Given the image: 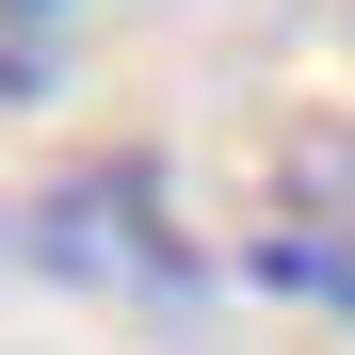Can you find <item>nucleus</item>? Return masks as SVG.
Instances as JSON below:
<instances>
[{
  "label": "nucleus",
  "mask_w": 355,
  "mask_h": 355,
  "mask_svg": "<svg viewBox=\"0 0 355 355\" xmlns=\"http://www.w3.org/2000/svg\"><path fill=\"white\" fill-rule=\"evenodd\" d=\"M17 17H49V0H0V33H17Z\"/></svg>",
  "instance_id": "20e7f679"
},
{
  "label": "nucleus",
  "mask_w": 355,
  "mask_h": 355,
  "mask_svg": "<svg viewBox=\"0 0 355 355\" xmlns=\"http://www.w3.org/2000/svg\"><path fill=\"white\" fill-rule=\"evenodd\" d=\"M0 243L49 291H97V307H194V226H178L162 162H65L49 194H17Z\"/></svg>",
  "instance_id": "f257e3e1"
},
{
  "label": "nucleus",
  "mask_w": 355,
  "mask_h": 355,
  "mask_svg": "<svg viewBox=\"0 0 355 355\" xmlns=\"http://www.w3.org/2000/svg\"><path fill=\"white\" fill-rule=\"evenodd\" d=\"M259 291H291V307L355 323V243H323V226H275V210H259Z\"/></svg>",
  "instance_id": "7ed1b4c3"
},
{
  "label": "nucleus",
  "mask_w": 355,
  "mask_h": 355,
  "mask_svg": "<svg viewBox=\"0 0 355 355\" xmlns=\"http://www.w3.org/2000/svg\"><path fill=\"white\" fill-rule=\"evenodd\" d=\"M275 226L355 243V130H291V146H275Z\"/></svg>",
  "instance_id": "f03ea898"
}]
</instances>
